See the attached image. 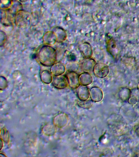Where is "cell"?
Here are the masks:
<instances>
[{
    "label": "cell",
    "instance_id": "10",
    "mask_svg": "<svg viewBox=\"0 0 139 157\" xmlns=\"http://www.w3.org/2000/svg\"><path fill=\"white\" fill-rule=\"evenodd\" d=\"M42 41L44 45H54L57 42V36L52 31L46 32L42 36Z\"/></svg>",
    "mask_w": 139,
    "mask_h": 157
},
{
    "label": "cell",
    "instance_id": "26",
    "mask_svg": "<svg viewBox=\"0 0 139 157\" xmlns=\"http://www.w3.org/2000/svg\"><path fill=\"white\" fill-rule=\"evenodd\" d=\"M0 45L3 46L5 44L7 39V35L5 32L1 30L0 31Z\"/></svg>",
    "mask_w": 139,
    "mask_h": 157
},
{
    "label": "cell",
    "instance_id": "3",
    "mask_svg": "<svg viewBox=\"0 0 139 157\" xmlns=\"http://www.w3.org/2000/svg\"><path fill=\"white\" fill-rule=\"evenodd\" d=\"M109 66L103 63H96L93 69L94 74L100 78H104L109 73Z\"/></svg>",
    "mask_w": 139,
    "mask_h": 157
},
{
    "label": "cell",
    "instance_id": "11",
    "mask_svg": "<svg viewBox=\"0 0 139 157\" xmlns=\"http://www.w3.org/2000/svg\"><path fill=\"white\" fill-rule=\"evenodd\" d=\"M65 66L62 63L57 62L51 66L50 71L53 76L63 75L65 72Z\"/></svg>",
    "mask_w": 139,
    "mask_h": 157
},
{
    "label": "cell",
    "instance_id": "24",
    "mask_svg": "<svg viewBox=\"0 0 139 157\" xmlns=\"http://www.w3.org/2000/svg\"><path fill=\"white\" fill-rule=\"evenodd\" d=\"M13 0H1L0 8L1 10H8L11 7Z\"/></svg>",
    "mask_w": 139,
    "mask_h": 157
},
{
    "label": "cell",
    "instance_id": "1",
    "mask_svg": "<svg viewBox=\"0 0 139 157\" xmlns=\"http://www.w3.org/2000/svg\"><path fill=\"white\" fill-rule=\"evenodd\" d=\"M38 60L42 66L49 67L57 61V52L50 45H44L39 49Z\"/></svg>",
    "mask_w": 139,
    "mask_h": 157
},
{
    "label": "cell",
    "instance_id": "34",
    "mask_svg": "<svg viewBox=\"0 0 139 157\" xmlns=\"http://www.w3.org/2000/svg\"><path fill=\"white\" fill-rule=\"evenodd\" d=\"M75 1H80V0H75Z\"/></svg>",
    "mask_w": 139,
    "mask_h": 157
},
{
    "label": "cell",
    "instance_id": "12",
    "mask_svg": "<svg viewBox=\"0 0 139 157\" xmlns=\"http://www.w3.org/2000/svg\"><path fill=\"white\" fill-rule=\"evenodd\" d=\"M96 63V60L92 58L84 59L82 62L81 70L84 72H91V71H93L94 67Z\"/></svg>",
    "mask_w": 139,
    "mask_h": 157
},
{
    "label": "cell",
    "instance_id": "7",
    "mask_svg": "<svg viewBox=\"0 0 139 157\" xmlns=\"http://www.w3.org/2000/svg\"><path fill=\"white\" fill-rule=\"evenodd\" d=\"M79 50L84 59L92 58L93 50L91 44L87 42L82 43L79 45Z\"/></svg>",
    "mask_w": 139,
    "mask_h": 157
},
{
    "label": "cell",
    "instance_id": "14",
    "mask_svg": "<svg viewBox=\"0 0 139 157\" xmlns=\"http://www.w3.org/2000/svg\"><path fill=\"white\" fill-rule=\"evenodd\" d=\"M77 95L80 101L88 100L90 97V90L87 86L80 85L78 88Z\"/></svg>",
    "mask_w": 139,
    "mask_h": 157
},
{
    "label": "cell",
    "instance_id": "6",
    "mask_svg": "<svg viewBox=\"0 0 139 157\" xmlns=\"http://www.w3.org/2000/svg\"><path fill=\"white\" fill-rule=\"evenodd\" d=\"M69 122L68 115L64 113H62L58 114L53 119V124L56 127L63 128L68 124Z\"/></svg>",
    "mask_w": 139,
    "mask_h": 157
},
{
    "label": "cell",
    "instance_id": "19",
    "mask_svg": "<svg viewBox=\"0 0 139 157\" xmlns=\"http://www.w3.org/2000/svg\"><path fill=\"white\" fill-rule=\"evenodd\" d=\"M131 91L129 88L124 87L121 88L119 92V98L123 101H128L131 96Z\"/></svg>",
    "mask_w": 139,
    "mask_h": 157
},
{
    "label": "cell",
    "instance_id": "17",
    "mask_svg": "<svg viewBox=\"0 0 139 157\" xmlns=\"http://www.w3.org/2000/svg\"><path fill=\"white\" fill-rule=\"evenodd\" d=\"M57 129L55 125L52 124H47L42 127V132L45 135L47 136H52L56 132Z\"/></svg>",
    "mask_w": 139,
    "mask_h": 157
},
{
    "label": "cell",
    "instance_id": "13",
    "mask_svg": "<svg viewBox=\"0 0 139 157\" xmlns=\"http://www.w3.org/2000/svg\"><path fill=\"white\" fill-rule=\"evenodd\" d=\"M52 31L57 36V43H63L66 40L68 34L65 29L63 28L60 27H56L52 29Z\"/></svg>",
    "mask_w": 139,
    "mask_h": 157
},
{
    "label": "cell",
    "instance_id": "16",
    "mask_svg": "<svg viewBox=\"0 0 139 157\" xmlns=\"http://www.w3.org/2000/svg\"><path fill=\"white\" fill-rule=\"evenodd\" d=\"M52 75H53L51 73L50 71L44 70L41 72L40 78L43 83L46 84H49L52 83L53 80V77H52Z\"/></svg>",
    "mask_w": 139,
    "mask_h": 157
},
{
    "label": "cell",
    "instance_id": "23",
    "mask_svg": "<svg viewBox=\"0 0 139 157\" xmlns=\"http://www.w3.org/2000/svg\"><path fill=\"white\" fill-rule=\"evenodd\" d=\"M1 139L6 143H8L10 140V136L9 132L5 128H3L1 129Z\"/></svg>",
    "mask_w": 139,
    "mask_h": 157
},
{
    "label": "cell",
    "instance_id": "28",
    "mask_svg": "<svg viewBox=\"0 0 139 157\" xmlns=\"http://www.w3.org/2000/svg\"><path fill=\"white\" fill-rule=\"evenodd\" d=\"M3 140L1 139V144H0V147H1V149H0V150L2 149V148H3Z\"/></svg>",
    "mask_w": 139,
    "mask_h": 157
},
{
    "label": "cell",
    "instance_id": "22",
    "mask_svg": "<svg viewBox=\"0 0 139 157\" xmlns=\"http://www.w3.org/2000/svg\"><path fill=\"white\" fill-rule=\"evenodd\" d=\"M78 105L80 107L84 109H90L93 105V101L91 99L85 101H80L78 103Z\"/></svg>",
    "mask_w": 139,
    "mask_h": 157
},
{
    "label": "cell",
    "instance_id": "32",
    "mask_svg": "<svg viewBox=\"0 0 139 157\" xmlns=\"http://www.w3.org/2000/svg\"><path fill=\"white\" fill-rule=\"evenodd\" d=\"M137 89L139 90V83H138V84L137 85Z\"/></svg>",
    "mask_w": 139,
    "mask_h": 157
},
{
    "label": "cell",
    "instance_id": "5",
    "mask_svg": "<svg viewBox=\"0 0 139 157\" xmlns=\"http://www.w3.org/2000/svg\"><path fill=\"white\" fill-rule=\"evenodd\" d=\"M52 85L58 89H63L67 88L69 85L68 78L66 75L53 76L52 82Z\"/></svg>",
    "mask_w": 139,
    "mask_h": 157
},
{
    "label": "cell",
    "instance_id": "33",
    "mask_svg": "<svg viewBox=\"0 0 139 157\" xmlns=\"http://www.w3.org/2000/svg\"><path fill=\"white\" fill-rule=\"evenodd\" d=\"M136 156H139V154H138L137 155H136Z\"/></svg>",
    "mask_w": 139,
    "mask_h": 157
},
{
    "label": "cell",
    "instance_id": "29",
    "mask_svg": "<svg viewBox=\"0 0 139 157\" xmlns=\"http://www.w3.org/2000/svg\"><path fill=\"white\" fill-rule=\"evenodd\" d=\"M135 132H136L137 135L139 137V126L137 128L136 130H135Z\"/></svg>",
    "mask_w": 139,
    "mask_h": 157
},
{
    "label": "cell",
    "instance_id": "30",
    "mask_svg": "<svg viewBox=\"0 0 139 157\" xmlns=\"http://www.w3.org/2000/svg\"><path fill=\"white\" fill-rule=\"evenodd\" d=\"M6 157V155H5L4 154L2 153H0V157Z\"/></svg>",
    "mask_w": 139,
    "mask_h": 157
},
{
    "label": "cell",
    "instance_id": "21",
    "mask_svg": "<svg viewBox=\"0 0 139 157\" xmlns=\"http://www.w3.org/2000/svg\"><path fill=\"white\" fill-rule=\"evenodd\" d=\"M107 43V50L108 52L112 55L114 56L116 53V45L115 42V41L112 38H110Z\"/></svg>",
    "mask_w": 139,
    "mask_h": 157
},
{
    "label": "cell",
    "instance_id": "9",
    "mask_svg": "<svg viewBox=\"0 0 139 157\" xmlns=\"http://www.w3.org/2000/svg\"><path fill=\"white\" fill-rule=\"evenodd\" d=\"M90 97L93 102H99L103 99V91L99 87H92L90 90Z\"/></svg>",
    "mask_w": 139,
    "mask_h": 157
},
{
    "label": "cell",
    "instance_id": "8",
    "mask_svg": "<svg viewBox=\"0 0 139 157\" xmlns=\"http://www.w3.org/2000/svg\"><path fill=\"white\" fill-rule=\"evenodd\" d=\"M79 75L76 72H68L66 74L68 78V84L72 89H76L80 86Z\"/></svg>",
    "mask_w": 139,
    "mask_h": 157
},
{
    "label": "cell",
    "instance_id": "27",
    "mask_svg": "<svg viewBox=\"0 0 139 157\" xmlns=\"http://www.w3.org/2000/svg\"><path fill=\"white\" fill-rule=\"evenodd\" d=\"M138 97L137 95H135V94H133L132 93L131 96L129 98V100H128V102L130 105H135L136 104L138 101Z\"/></svg>",
    "mask_w": 139,
    "mask_h": 157
},
{
    "label": "cell",
    "instance_id": "2",
    "mask_svg": "<svg viewBox=\"0 0 139 157\" xmlns=\"http://www.w3.org/2000/svg\"><path fill=\"white\" fill-rule=\"evenodd\" d=\"M31 16L30 12L25 10H21L16 13L14 17V23L20 28H25L30 25Z\"/></svg>",
    "mask_w": 139,
    "mask_h": 157
},
{
    "label": "cell",
    "instance_id": "31",
    "mask_svg": "<svg viewBox=\"0 0 139 157\" xmlns=\"http://www.w3.org/2000/svg\"><path fill=\"white\" fill-rule=\"evenodd\" d=\"M20 2H25L28 1V0H19Z\"/></svg>",
    "mask_w": 139,
    "mask_h": 157
},
{
    "label": "cell",
    "instance_id": "4",
    "mask_svg": "<svg viewBox=\"0 0 139 157\" xmlns=\"http://www.w3.org/2000/svg\"><path fill=\"white\" fill-rule=\"evenodd\" d=\"M14 17L15 16L8 10L1 9V22L3 26L13 27L14 23Z\"/></svg>",
    "mask_w": 139,
    "mask_h": 157
},
{
    "label": "cell",
    "instance_id": "20",
    "mask_svg": "<svg viewBox=\"0 0 139 157\" xmlns=\"http://www.w3.org/2000/svg\"><path fill=\"white\" fill-rule=\"evenodd\" d=\"M79 65L75 61H70L65 65L66 70L68 72H77L79 69Z\"/></svg>",
    "mask_w": 139,
    "mask_h": 157
},
{
    "label": "cell",
    "instance_id": "18",
    "mask_svg": "<svg viewBox=\"0 0 139 157\" xmlns=\"http://www.w3.org/2000/svg\"><path fill=\"white\" fill-rule=\"evenodd\" d=\"M23 10V6L19 0H13V4L10 8L8 10L12 14L15 16L19 11Z\"/></svg>",
    "mask_w": 139,
    "mask_h": 157
},
{
    "label": "cell",
    "instance_id": "25",
    "mask_svg": "<svg viewBox=\"0 0 139 157\" xmlns=\"http://www.w3.org/2000/svg\"><path fill=\"white\" fill-rule=\"evenodd\" d=\"M8 82L6 78L3 76L0 77V88L1 90L5 89L8 87Z\"/></svg>",
    "mask_w": 139,
    "mask_h": 157
},
{
    "label": "cell",
    "instance_id": "15",
    "mask_svg": "<svg viewBox=\"0 0 139 157\" xmlns=\"http://www.w3.org/2000/svg\"><path fill=\"white\" fill-rule=\"evenodd\" d=\"M79 81L80 85L87 86L93 82V78L88 72H84L79 75Z\"/></svg>",
    "mask_w": 139,
    "mask_h": 157
}]
</instances>
